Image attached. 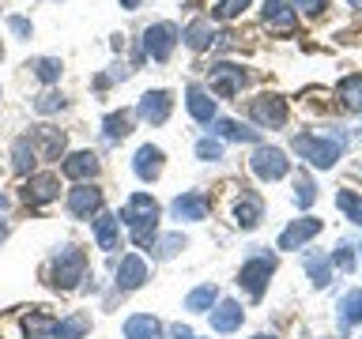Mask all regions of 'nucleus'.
Here are the masks:
<instances>
[{
	"instance_id": "4",
	"label": "nucleus",
	"mask_w": 362,
	"mask_h": 339,
	"mask_svg": "<svg viewBox=\"0 0 362 339\" xmlns=\"http://www.w3.org/2000/svg\"><path fill=\"white\" fill-rule=\"evenodd\" d=\"M272 271H276V260H272V256L245 260L242 271H238V287H245L249 298H260V294H264V287H268V279H272Z\"/></svg>"
},
{
	"instance_id": "19",
	"label": "nucleus",
	"mask_w": 362,
	"mask_h": 339,
	"mask_svg": "<svg viewBox=\"0 0 362 339\" xmlns=\"http://www.w3.org/2000/svg\"><path fill=\"white\" fill-rule=\"evenodd\" d=\"M242 321H245V309L238 302H219L211 309V328H215V332H238Z\"/></svg>"
},
{
	"instance_id": "34",
	"label": "nucleus",
	"mask_w": 362,
	"mask_h": 339,
	"mask_svg": "<svg viewBox=\"0 0 362 339\" xmlns=\"http://www.w3.org/2000/svg\"><path fill=\"white\" fill-rule=\"evenodd\" d=\"M30 68H34V76H38L42 83H57V79H61V61H57V56H38Z\"/></svg>"
},
{
	"instance_id": "26",
	"label": "nucleus",
	"mask_w": 362,
	"mask_h": 339,
	"mask_svg": "<svg viewBox=\"0 0 362 339\" xmlns=\"http://www.w3.org/2000/svg\"><path fill=\"white\" fill-rule=\"evenodd\" d=\"M215 302H219V287H215V282H204V287L189 290V298H185V309H192V313H208Z\"/></svg>"
},
{
	"instance_id": "14",
	"label": "nucleus",
	"mask_w": 362,
	"mask_h": 339,
	"mask_svg": "<svg viewBox=\"0 0 362 339\" xmlns=\"http://www.w3.org/2000/svg\"><path fill=\"white\" fill-rule=\"evenodd\" d=\"M61 170H64V177H72V181H90L98 174V155L95 151H76V155H68L64 162H61Z\"/></svg>"
},
{
	"instance_id": "23",
	"label": "nucleus",
	"mask_w": 362,
	"mask_h": 339,
	"mask_svg": "<svg viewBox=\"0 0 362 339\" xmlns=\"http://www.w3.org/2000/svg\"><path fill=\"white\" fill-rule=\"evenodd\" d=\"M215 136H223V140H234V143H257V129H245V124H238L230 117H215Z\"/></svg>"
},
{
	"instance_id": "28",
	"label": "nucleus",
	"mask_w": 362,
	"mask_h": 339,
	"mask_svg": "<svg viewBox=\"0 0 362 339\" xmlns=\"http://www.w3.org/2000/svg\"><path fill=\"white\" fill-rule=\"evenodd\" d=\"M336 95L344 98V106L347 109H362V76H344L339 79V87H336Z\"/></svg>"
},
{
	"instance_id": "39",
	"label": "nucleus",
	"mask_w": 362,
	"mask_h": 339,
	"mask_svg": "<svg viewBox=\"0 0 362 339\" xmlns=\"http://www.w3.org/2000/svg\"><path fill=\"white\" fill-rule=\"evenodd\" d=\"M61 106H64V95H57V90H45V95L34 98V109L38 113H57Z\"/></svg>"
},
{
	"instance_id": "24",
	"label": "nucleus",
	"mask_w": 362,
	"mask_h": 339,
	"mask_svg": "<svg viewBox=\"0 0 362 339\" xmlns=\"http://www.w3.org/2000/svg\"><path fill=\"white\" fill-rule=\"evenodd\" d=\"M87 328H90V316L87 313H72V316H64V321L53 324V339H83Z\"/></svg>"
},
{
	"instance_id": "35",
	"label": "nucleus",
	"mask_w": 362,
	"mask_h": 339,
	"mask_svg": "<svg viewBox=\"0 0 362 339\" xmlns=\"http://www.w3.org/2000/svg\"><path fill=\"white\" fill-rule=\"evenodd\" d=\"M336 203H339V211H347V219H351V222H358V226H362V200L355 196V192L344 189V192L336 196Z\"/></svg>"
},
{
	"instance_id": "10",
	"label": "nucleus",
	"mask_w": 362,
	"mask_h": 339,
	"mask_svg": "<svg viewBox=\"0 0 362 339\" xmlns=\"http://www.w3.org/2000/svg\"><path fill=\"white\" fill-rule=\"evenodd\" d=\"M57 196H61V181H57L53 174H30L27 189H23V200L34 203V208H42V203H53Z\"/></svg>"
},
{
	"instance_id": "46",
	"label": "nucleus",
	"mask_w": 362,
	"mask_h": 339,
	"mask_svg": "<svg viewBox=\"0 0 362 339\" xmlns=\"http://www.w3.org/2000/svg\"><path fill=\"white\" fill-rule=\"evenodd\" d=\"M4 208H8V200H4V196H0V211H4Z\"/></svg>"
},
{
	"instance_id": "6",
	"label": "nucleus",
	"mask_w": 362,
	"mask_h": 339,
	"mask_svg": "<svg viewBox=\"0 0 362 339\" xmlns=\"http://www.w3.org/2000/svg\"><path fill=\"white\" fill-rule=\"evenodd\" d=\"M249 166H253V174L257 177H264V181H279V177H287V155L279 151V147H257L253 158H249Z\"/></svg>"
},
{
	"instance_id": "29",
	"label": "nucleus",
	"mask_w": 362,
	"mask_h": 339,
	"mask_svg": "<svg viewBox=\"0 0 362 339\" xmlns=\"http://www.w3.org/2000/svg\"><path fill=\"white\" fill-rule=\"evenodd\" d=\"M11 155H16V170H19V174H30L34 162H38V151H34L30 136H19L16 147H11Z\"/></svg>"
},
{
	"instance_id": "50",
	"label": "nucleus",
	"mask_w": 362,
	"mask_h": 339,
	"mask_svg": "<svg viewBox=\"0 0 362 339\" xmlns=\"http://www.w3.org/2000/svg\"><path fill=\"white\" fill-rule=\"evenodd\" d=\"M0 56H4V49H0Z\"/></svg>"
},
{
	"instance_id": "17",
	"label": "nucleus",
	"mask_w": 362,
	"mask_h": 339,
	"mask_svg": "<svg viewBox=\"0 0 362 339\" xmlns=\"http://www.w3.org/2000/svg\"><path fill=\"white\" fill-rule=\"evenodd\" d=\"M317 234H321V219H298V222H291L287 230L279 234V249H298V245H305Z\"/></svg>"
},
{
	"instance_id": "43",
	"label": "nucleus",
	"mask_w": 362,
	"mask_h": 339,
	"mask_svg": "<svg viewBox=\"0 0 362 339\" xmlns=\"http://www.w3.org/2000/svg\"><path fill=\"white\" fill-rule=\"evenodd\" d=\"M294 8L313 11V16H317V11H325V8H328V0H294Z\"/></svg>"
},
{
	"instance_id": "11",
	"label": "nucleus",
	"mask_w": 362,
	"mask_h": 339,
	"mask_svg": "<svg viewBox=\"0 0 362 339\" xmlns=\"http://www.w3.org/2000/svg\"><path fill=\"white\" fill-rule=\"evenodd\" d=\"M68 211L76 215V219H90V215L102 211V192L95 185H76L72 192H68Z\"/></svg>"
},
{
	"instance_id": "27",
	"label": "nucleus",
	"mask_w": 362,
	"mask_h": 339,
	"mask_svg": "<svg viewBox=\"0 0 362 339\" xmlns=\"http://www.w3.org/2000/svg\"><path fill=\"white\" fill-rule=\"evenodd\" d=\"M95 242H98V249H106V253L117 249V219H113V215H98L95 219Z\"/></svg>"
},
{
	"instance_id": "8",
	"label": "nucleus",
	"mask_w": 362,
	"mask_h": 339,
	"mask_svg": "<svg viewBox=\"0 0 362 339\" xmlns=\"http://www.w3.org/2000/svg\"><path fill=\"white\" fill-rule=\"evenodd\" d=\"M30 143H34V151H38L42 158H49V162H57V158L64 155L68 136H64L61 129H53V124H38V129L30 132Z\"/></svg>"
},
{
	"instance_id": "12",
	"label": "nucleus",
	"mask_w": 362,
	"mask_h": 339,
	"mask_svg": "<svg viewBox=\"0 0 362 339\" xmlns=\"http://www.w3.org/2000/svg\"><path fill=\"white\" fill-rule=\"evenodd\" d=\"M245 87V72L238 64H215L211 68V90L219 98H234Z\"/></svg>"
},
{
	"instance_id": "41",
	"label": "nucleus",
	"mask_w": 362,
	"mask_h": 339,
	"mask_svg": "<svg viewBox=\"0 0 362 339\" xmlns=\"http://www.w3.org/2000/svg\"><path fill=\"white\" fill-rule=\"evenodd\" d=\"M8 27H11V34H19V38H30V19H23V16H11L8 19Z\"/></svg>"
},
{
	"instance_id": "5",
	"label": "nucleus",
	"mask_w": 362,
	"mask_h": 339,
	"mask_svg": "<svg viewBox=\"0 0 362 339\" xmlns=\"http://www.w3.org/2000/svg\"><path fill=\"white\" fill-rule=\"evenodd\" d=\"M174 45H177V27L174 23H155V27L144 30V53L151 56V61H170Z\"/></svg>"
},
{
	"instance_id": "1",
	"label": "nucleus",
	"mask_w": 362,
	"mask_h": 339,
	"mask_svg": "<svg viewBox=\"0 0 362 339\" xmlns=\"http://www.w3.org/2000/svg\"><path fill=\"white\" fill-rule=\"evenodd\" d=\"M121 222L129 226L132 242L140 249H147L158 234V203L147 196V192H132L129 203H124V211H121Z\"/></svg>"
},
{
	"instance_id": "31",
	"label": "nucleus",
	"mask_w": 362,
	"mask_h": 339,
	"mask_svg": "<svg viewBox=\"0 0 362 339\" xmlns=\"http://www.w3.org/2000/svg\"><path fill=\"white\" fill-rule=\"evenodd\" d=\"M339 321L344 324H358L362 321V290H347L339 298Z\"/></svg>"
},
{
	"instance_id": "40",
	"label": "nucleus",
	"mask_w": 362,
	"mask_h": 339,
	"mask_svg": "<svg viewBox=\"0 0 362 339\" xmlns=\"http://www.w3.org/2000/svg\"><path fill=\"white\" fill-rule=\"evenodd\" d=\"M197 158H204V162L223 158V143H219V140H200V143H197Z\"/></svg>"
},
{
	"instance_id": "3",
	"label": "nucleus",
	"mask_w": 362,
	"mask_h": 339,
	"mask_svg": "<svg viewBox=\"0 0 362 339\" xmlns=\"http://www.w3.org/2000/svg\"><path fill=\"white\" fill-rule=\"evenodd\" d=\"M294 151H298L310 166H317V170H332L339 151H344V143L332 140V136H328V140H317V136L302 132V136H294Z\"/></svg>"
},
{
	"instance_id": "7",
	"label": "nucleus",
	"mask_w": 362,
	"mask_h": 339,
	"mask_svg": "<svg viewBox=\"0 0 362 339\" xmlns=\"http://www.w3.org/2000/svg\"><path fill=\"white\" fill-rule=\"evenodd\" d=\"M249 113H253L257 124H264V129H279L283 121H287V102L279 95H260L249 102Z\"/></svg>"
},
{
	"instance_id": "9",
	"label": "nucleus",
	"mask_w": 362,
	"mask_h": 339,
	"mask_svg": "<svg viewBox=\"0 0 362 339\" xmlns=\"http://www.w3.org/2000/svg\"><path fill=\"white\" fill-rule=\"evenodd\" d=\"M170 106H174L170 90H147V95L140 98V106H136V117L147 121V124H163L170 117Z\"/></svg>"
},
{
	"instance_id": "37",
	"label": "nucleus",
	"mask_w": 362,
	"mask_h": 339,
	"mask_svg": "<svg viewBox=\"0 0 362 339\" xmlns=\"http://www.w3.org/2000/svg\"><path fill=\"white\" fill-rule=\"evenodd\" d=\"M294 189H298V192H294V200H298V208H310V203L317 200V185H313V181L305 177V174H298V181H294Z\"/></svg>"
},
{
	"instance_id": "47",
	"label": "nucleus",
	"mask_w": 362,
	"mask_h": 339,
	"mask_svg": "<svg viewBox=\"0 0 362 339\" xmlns=\"http://www.w3.org/2000/svg\"><path fill=\"white\" fill-rule=\"evenodd\" d=\"M351 8H362V0H351Z\"/></svg>"
},
{
	"instance_id": "13",
	"label": "nucleus",
	"mask_w": 362,
	"mask_h": 339,
	"mask_svg": "<svg viewBox=\"0 0 362 339\" xmlns=\"http://www.w3.org/2000/svg\"><path fill=\"white\" fill-rule=\"evenodd\" d=\"M170 211H174V219L200 222V219H208V196L204 192H185V196H177L170 203Z\"/></svg>"
},
{
	"instance_id": "48",
	"label": "nucleus",
	"mask_w": 362,
	"mask_h": 339,
	"mask_svg": "<svg viewBox=\"0 0 362 339\" xmlns=\"http://www.w3.org/2000/svg\"><path fill=\"white\" fill-rule=\"evenodd\" d=\"M253 339H276V335H253Z\"/></svg>"
},
{
	"instance_id": "42",
	"label": "nucleus",
	"mask_w": 362,
	"mask_h": 339,
	"mask_svg": "<svg viewBox=\"0 0 362 339\" xmlns=\"http://www.w3.org/2000/svg\"><path fill=\"white\" fill-rule=\"evenodd\" d=\"M336 268H344V271L355 268V253H351V245H344V249L336 253Z\"/></svg>"
},
{
	"instance_id": "45",
	"label": "nucleus",
	"mask_w": 362,
	"mask_h": 339,
	"mask_svg": "<svg viewBox=\"0 0 362 339\" xmlns=\"http://www.w3.org/2000/svg\"><path fill=\"white\" fill-rule=\"evenodd\" d=\"M121 8H129V11H136V8H140V0H121Z\"/></svg>"
},
{
	"instance_id": "49",
	"label": "nucleus",
	"mask_w": 362,
	"mask_h": 339,
	"mask_svg": "<svg viewBox=\"0 0 362 339\" xmlns=\"http://www.w3.org/2000/svg\"><path fill=\"white\" fill-rule=\"evenodd\" d=\"M4 234H8V230H4V226H0V242H4Z\"/></svg>"
},
{
	"instance_id": "20",
	"label": "nucleus",
	"mask_w": 362,
	"mask_h": 339,
	"mask_svg": "<svg viewBox=\"0 0 362 339\" xmlns=\"http://www.w3.org/2000/svg\"><path fill=\"white\" fill-rule=\"evenodd\" d=\"M124 339H163V324L151 313H136L124 321Z\"/></svg>"
},
{
	"instance_id": "44",
	"label": "nucleus",
	"mask_w": 362,
	"mask_h": 339,
	"mask_svg": "<svg viewBox=\"0 0 362 339\" xmlns=\"http://www.w3.org/2000/svg\"><path fill=\"white\" fill-rule=\"evenodd\" d=\"M170 335H174V339H200V335L192 332V328H185V324H174V328H170Z\"/></svg>"
},
{
	"instance_id": "16",
	"label": "nucleus",
	"mask_w": 362,
	"mask_h": 339,
	"mask_svg": "<svg viewBox=\"0 0 362 339\" xmlns=\"http://www.w3.org/2000/svg\"><path fill=\"white\" fill-rule=\"evenodd\" d=\"M185 106H189V113H192V121H200V124H211V121H215V98H211V90L189 87V90H185Z\"/></svg>"
},
{
	"instance_id": "36",
	"label": "nucleus",
	"mask_w": 362,
	"mask_h": 339,
	"mask_svg": "<svg viewBox=\"0 0 362 339\" xmlns=\"http://www.w3.org/2000/svg\"><path fill=\"white\" fill-rule=\"evenodd\" d=\"M151 249H155L158 260H170L177 249H185V237H181V234H170V237H163V242H151Z\"/></svg>"
},
{
	"instance_id": "38",
	"label": "nucleus",
	"mask_w": 362,
	"mask_h": 339,
	"mask_svg": "<svg viewBox=\"0 0 362 339\" xmlns=\"http://www.w3.org/2000/svg\"><path fill=\"white\" fill-rule=\"evenodd\" d=\"M249 4H253V0H219V4H215V16H219V19H234V16H242Z\"/></svg>"
},
{
	"instance_id": "25",
	"label": "nucleus",
	"mask_w": 362,
	"mask_h": 339,
	"mask_svg": "<svg viewBox=\"0 0 362 339\" xmlns=\"http://www.w3.org/2000/svg\"><path fill=\"white\" fill-rule=\"evenodd\" d=\"M305 271H310L313 287H328V279H332V256H325V253H305Z\"/></svg>"
},
{
	"instance_id": "32",
	"label": "nucleus",
	"mask_w": 362,
	"mask_h": 339,
	"mask_svg": "<svg viewBox=\"0 0 362 339\" xmlns=\"http://www.w3.org/2000/svg\"><path fill=\"white\" fill-rule=\"evenodd\" d=\"M53 316L49 313H30L27 321H23V332H27V339H45V335H53Z\"/></svg>"
},
{
	"instance_id": "2",
	"label": "nucleus",
	"mask_w": 362,
	"mask_h": 339,
	"mask_svg": "<svg viewBox=\"0 0 362 339\" xmlns=\"http://www.w3.org/2000/svg\"><path fill=\"white\" fill-rule=\"evenodd\" d=\"M87 275V256H83V249H76V245H64L61 253L53 256V268H49V279H53V287H61V290H72L79 287V279Z\"/></svg>"
},
{
	"instance_id": "21",
	"label": "nucleus",
	"mask_w": 362,
	"mask_h": 339,
	"mask_svg": "<svg viewBox=\"0 0 362 339\" xmlns=\"http://www.w3.org/2000/svg\"><path fill=\"white\" fill-rule=\"evenodd\" d=\"M260 215H264V203H260L253 192H245V196L234 203V219H238L242 230H253V226L260 222Z\"/></svg>"
},
{
	"instance_id": "33",
	"label": "nucleus",
	"mask_w": 362,
	"mask_h": 339,
	"mask_svg": "<svg viewBox=\"0 0 362 339\" xmlns=\"http://www.w3.org/2000/svg\"><path fill=\"white\" fill-rule=\"evenodd\" d=\"M102 129H106L110 140H124V136L132 132V113L129 109H121V113H110L106 121H102Z\"/></svg>"
},
{
	"instance_id": "22",
	"label": "nucleus",
	"mask_w": 362,
	"mask_h": 339,
	"mask_svg": "<svg viewBox=\"0 0 362 339\" xmlns=\"http://www.w3.org/2000/svg\"><path fill=\"white\" fill-rule=\"evenodd\" d=\"M181 38H185V45H189V49H197V53H200V49H208V45L215 42L211 19H204V16H200V19H192V23H189V30L181 34Z\"/></svg>"
},
{
	"instance_id": "15",
	"label": "nucleus",
	"mask_w": 362,
	"mask_h": 339,
	"mask_svg": "<svg viewBox=\"0 0 362 339\" xmlns=\"http://www.w3.org/2000/svg\"><path fill=\"white\" fill-rule=\"evenodd\" d=\"M144 279H147V264H144V256H136L129 253L117 264V290H136V287H144Z\"/></svg>"
},
{
	"instance_id": "18",
	"label": "nucleus",
	"mask_w": 362,
	"mask_h": 339,
	"mask_svg": "<svg viewBox=\"0 0 362 339\" xmlns=\"http://www.w3.org/2000/svg\"><path fill=\"white\" fill-rule=\"evenodd\" d=\"M132 170H136L140 181H155L158 174H163V151L151 147V143H144L140 151H136V158H132Z\"/></svg>"
},
{
	"instance_id": "30",
	"label": "nucleus",
	"mask_w": 362,
	"mask_h": 339,
	"mask_svg": "<svg viewBox=\"0 0 362 339\" xmlns=\"http://www.w3.org/2000/svg\"><path fill=\"white\" fill-rule=\"evenodd\" d=\"M264 19L272 23V27H279V30L294 27V11L283 4V0H268V4H264Z\"/></svg>"
}]
</instances>
